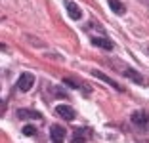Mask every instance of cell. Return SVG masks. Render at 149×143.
I'll return each instance as SVG.
<instances>
[{"label": "cell", "instance_id": "obj_1", "mask_svg": "<svg viewBox=\"0 0 149 143\" xmlns=\"http://www.w3.org/2000/svg\"><path fill=\"white\" fill-rule=\"evenodd\" d=\"M33 84H35V74L33 73H23L17 80V88L21 92H29L33 88Z\"/></svg>", "mask_w": 149, "mask_h": 143}, {"label": "cell", "instance_id": "obj_2", "mask_svg": "<svg viewBox=\"0 0 149 143\" xmlns=\"http://www.w3.org/2000/svg\"><path fill=\"white\" fill-rule=\"evenodd\" d=\"M17 117L21 120H42V115L38 111H31V109H19Z\"/></svg>", "mask_w": 149, "mask_h": 143}, {"label": "cell", "instance_id": "obj_3", "mask_svg": "<svg viewBox=\"0 0 149 143\" xmlns=\"http://www.w3.org/2000/svg\"><path fill=\"white\" fill-rule=\"evenodd\" d=\"M132 122L136 126H140V128H145L149 124V115L145 111H136V113L132 115Z\"/></svg>", "mask_w": 149, "mask_h": 143}, {"label": "cell", "instance_id": "obj_4", "mask_svg": "<svg viewBox=\"0 0 149 143\" xmlns=\"http://www.w3.org/2000/svg\"><path fill=\"white\" fill-rule=\"evenodd\" d=\"M65 8H67L69 17H73L74 21H79V19L82 17V12H80V8L74 4V2H71V0H65Z\"/></svg>", "mask_w": 149, "mask_h": 143}, {"label": "cell", "instance_id": "obj_5", "mask_svg": "<svg viewBox=\"0 0 149 143\" xmlns=\"http://www.w3.org/2000/svg\"><path fill=\"white\" fill-rule=\"evenodd\" d=\"M92 44H94V46H97V48H103V50H107V52H111V50L115 48V44L111 42L109 38H105V36H94Z\"/></svg>", "mask_w": 149, "mask_h": 143}, {"label": "cell", "instance_id": "obj_6", "mask_svg": "<svg viewBox=\"0 0 149 143\" xmlns=\"http://www.w3.org/2000/svg\"><path fill=\"white\" fill-rule=\"evenodd\" d=\"M56 113L61 118H65V120H73L74 118V111H73V107H69V105H57Z\"/></svg>", "mask_w": 149, "mask_h": 143}, {"label": "cell", "instance_id": "obj_7", "mask_svg": "<svg viewBox=\"0 0 149 143\" xmlns=\"http://www.w3.org/2000/svg\"><path fill=\"white\" fill-rule=\"evenodd\" d=\"M92 74H94V76H97V78H100V80H103V82H107V84H109V86H113L115 90H118V92H124V88L120 86V84H118V82H115L113 78H109V76H107V74L100 73V71H92Z\"/></svg>", "mask_w": 149, "mask_h": 143}, {"label": "cell", "instance_id": "obj_8", "mask_svg": "<svg viewBox=\"0 0 149 143\" xmlns=\"http://www.w3.org/2000/svg\"><path fill=\"white\" fill-rule=\"evenodd\" d=\"M50 137H52V141H63V137H65V128H61V126H52L50 128Z\"/></svg>", "mask_w": 149, "mask_h": 143}, {"label": "cell", "instance_id": "obj_9", "mask_svg": "<svg viewBox=\"0 0 149 143\" xmlns=\"http://www.w3.org/2000/svg\"><path fill=\"white\" fill-rule=\"evenodd\" d=\"M107 4H109V8L113 10V13H117V15L126 13V8H124V4L120 2V0H107Z\"/></svg>", "mask_w": 149, "mask_h": 143}, {"label": "cell", "instance_id": "obj_10", "mask_svg": "<svg viewBox=\"0 0 149 143\" xmlns=\"http://www.w3.org/2000/svg\"><path fill=\"white\" fill-rule=\"evenodd\" d=\"M88 135H90V130H88V128H79V130L73 134V141H86Z\"/></svg>", "mask_w": 149, "mask_h": 143}, {"label": "cell", "instance_id": "obj_11", "mask_svg": "<svg viewBox=\"0 0 149 143\" xmlns=\"http://www.w3.org/2000/svg\"><path fill=\"white\" fill-rule=\"evenodd\" d=\"M124 76H128L130 80H134V82L140 84V86L143 84V78H141V74L136 73V71H132V69H126V71H124Z\"/></svg>", "mask_w": 149, "mask_h": 143}, {"label": "cell", "instance_id": "obj_12", "mask_svg": "<svg viewBox=\"0 0 149 143\" xmlns=\"http://www.w3.org/2000/svg\"><path fill=\"white\" fill-rule=\"evenodd\" d=\"M23 134H25V135H35L36 134V128H35V126H31V124H27V126H23Z\"/></svg>", "mask_w": 149, "mask_h": 143}, {"label": "cell", "instance_id": "obj_13", "mask_svg": "<svg viewBox=\"0 0 149 143\" xmlns=\"http://www.w3.org/2000/svg\"><path fill=\"white\" fill-rule=\"evenodd\" d=\"M63 82H65L67 86H73V88H80V90H82V86H80L79 82H74V80H71V78H63Z\"/></svg>", "mask_w": 149, "mask_h": 143}]
</instances>
